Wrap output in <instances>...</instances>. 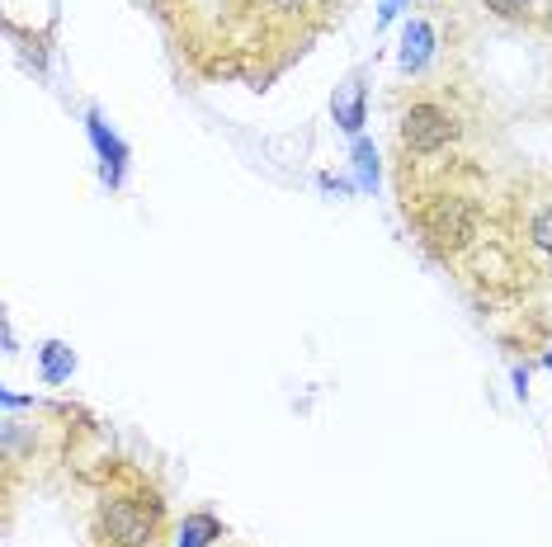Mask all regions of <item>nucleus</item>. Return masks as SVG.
I'll return each instance as SVG.
<instances>
[{"instance_id": "obj_1", "label": "nucleus", "mask_w": 552, "mask_h": 547, "mask_svg": "<svg viewBox=\"0 0 552 547\" xmlns=\"http://www.w3.org/2000/svg\"><path fill=\"white\" fill-rule=\"evenodd\" d=\"M156 524H161V510H156V505L123 500V496L104 500V533H109L118 547H151Z\"/></svg>"}, {"instance_id": "obj_2", "label": "nucleus", "mask_w": 552, "mask_h": 547, "mask_svg": "<svg viewBox=\"0 0 552 547\" xmlns=\"http://www.w3.org/2000/svg\"><path fill=\"white\" fill-rule=\"evenodd\" d=\"M453 137H458V123H453L439 104H411L402 118V142L406 151H416V156H430V151L449 147Z\"/></svg>"}, {"instance_id": "obj_3", "label": "nucleus", "mask_w": 552, "mask_h": 547, "mask_svg": "<svg viewBox=\"0 0 552 547\" xmlns=\"http://www.w3.org/2000/svg\"><path fill=\"white\" fill-rule=\"evenodd\" d=\"M425 232L435 236L444 250H458L477 236V213H472L468 199H439L435 208L425 213Z\"/></svg>"}, {"instance_id": "obj_4", "label": "nucleus", "mask_w": 552, "mask_h": 547, "mask_svg": "<svg viewBox=\"0 0 552 547\" xmlns=\"http://www.w3.org/2000/svg\"><path fill=\"white\" fill-rule=\"evenodd\" d=\"M430 52H435V29L425 19H411L402 34V71H420L430 62Z\"/></svg>"}, {"instance_id": "obj_5", "label": "nucleus", "mask_w": 552, "mask_h": 547, "mask_svg": "<svg viewBox=\"0 0 552 547\" xmlns=\"http://www.w3.org/2000/svg\"><path fill=\"white\" fill-rule=\"evenodd\" d=\"M335 123L345 128V133H359L364 128V85L359 81H345V90H335Z\"/></svg>"}, {"instance_id": "obj_6", "label": "nucleus", "mask_w": 552, "mask_h": 547, "mask_svg": "<svg viewBox=\"0 0 552 547\" xmlns=\"http://www.w3.org/2000/svg\"><path fill=\"white\" fill-rule=\"evenodd\" d=\"M90 137H95V147H100V156H104V175H109V184H118V166H123V147H118V137L104 133V123L95 114H90Z\"/></svg>"}, {"instance_id": "obj_7", "label": "nucleus", "mask_w": 552, "mask_h": 547, "mask_svg": "<svg viewBox=\"0 0 552 547\" xmlns=\"http://www.w3.org/2000/svg\"><path fill=\"white\" fill-rule=\"evenodd\" d=\"M71 368H76V354H71L67 345H43V378L48 382H62V378H71Z\"/></svg>"}, {"instance_id": "obj_8", "label": "nucleus", "mask_w": 552, "mask_h": 547, "mask_svg": "<svg viewBox=\"0 0 552 547\" xmlns=\"http://www.w3.org/2000/svg\"><path fill=\"white\" fill-rule=\"evenodd\" d=\"M213 538H218V519H213V514H194V519H184L180 547H208Z\"/></svg>"}, {"instance_id": "obj_9", "label": "nucleus", "mask_w": 552, "mask_h": 547, "mask_svg": "<svg viewBox=\"0 0 552 547\" xmlns=\"http://www.w3.org/2000/svg\"><path fill=\"white\" fill-rule=\"evenodd\" d=\"M354 166H359V184L364 189L378 180V156H373V142H364V137L354 142Z\"/></svg>"}, {"instance_id": "obj_10", "label": "nucleus", "mask_w": 552, "mask_h": 547, "mask_svg": "<svg viewBox=\"0 0 552 547\" xmlns=\"http://www.w3.org/2000/svg\"><path fill=\"white\" fill-rule=\"evenodd\" d=\"M529 236H534V246L543 250V255H552V203L534 213V222H529Z\"/></svg>"}, {"instance_id": "obj_11", "label": "nucleus", "mask_w": 552, "mask_h": 547, "mask_svg": "<svg viewBox=\"0 0 552 547\" xmlns=\"http://www.w3.org/2000/svg\"><path fill=\"white\" fill-rule=\"evenodd\" d=\"M397 10H402V0H383V15H378V24H392V19H397Z\"/></svg>"}, {"instance_id": "obj_12", "label": "nucleus", "mask_w": 552, "mask_h": 547, "mask_svg": "<svg viewBox=\"0 0 552 547\" xmlns=\"http://www.w3.org/2000/svg\"><path fill=\"white\" fill-rule=\"evenodd\" d=\"M486 5H496L501 15H519V0H486Z\"/></svg>"}, {"instance_id": "obj_13", "label": "nucleus", "mask_w": 552, "mask_h": 547, "mask_svg": "<svg viewBox=\"0 0 552 547\" xmlns=\"http://www.w3.org/2000/svg\"><path fill=\"white\" fill-rule=\"evenodd\" d=\"M548 368H552V349H548Z\"/></svg>"}, {"instance_id": "obj_14", "label": "nucleus", "mask_w": 552, "mask_h": 547, "mask_svg": "<svg viewBox=\"0 0 552 547\" xmlns=\"http://www.w3.org/2000/svg\"><path fill=\"white\" fill-rule=\"evenodd\" d=\"M321 5H331V0H321Z\"/></svg>"}]
</instances>
